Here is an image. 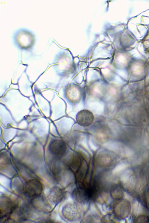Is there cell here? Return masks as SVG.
Listing matches in <instances>:
<instances>
[{
    "label": "cell",
    "mask_w": 149,
    "mask_h": 223,
    "mask_svg": "<svg viewBox=\"0 0 149 223\" xmlns=\"http://www.w3.org/2000/svg\"><path fill=\"white\" fill-rule=\"evenodd\" d=\"M35 39V36L32 32L23 29L17 31L13 37L14 43L17 47L25 50L31 48Z\"/></svg>",
    "instance_id": "cell-1"
},
{
    "label": "cell",
    "mask_w": 149,
    "mask_h": 223,
    "mask_svg": "<svg viewBox=\"0 0 149 223\" xmlns=\"http://www.w3.org/2000/svg\"><path fill=\"white\" fill-rule=\"evenodd\" d=\"M42 184L37 179H33L27 181L25 184L23 191L25 195L30 198L39 196L43 190Z\"/></svg>",
    "instance_id": "cell-2"
},
{
    "label": "cell",
    "mask_w": 149,
    "mask_h": 223,
    "mask_svg": "<svg viewBox=\"0 0 149 223\" xmlns=\"http://www.w3.org/2000/svg\"><path fill=\"white\" fill-rule=\"evenodd\" d=\"M93 113L89 110L83 109L77 114L76 120L77 123L83 127H88L91 125L94 120Z\"/></svg>",
    "instance_id": "cell-3"
},
{
    "label": "cell",
    "mask_w": 149,
    "mask_h": 223,
    "mask_svg": "<svg viewBox=\"0 0 149 223\" xmlns=\"http://www.w3.org/2000/svg\"><path fill=\"white\" fill-rule=\"evenodd\" d=\"M131 211V206L127 200H123L119 202L116 205L114 211L117 216L124 218L128 216Z\"/></svg>",
    "instance_id": "cell-4"
},
{
    "label": "cell",
    "mask_w": 149,
    "mask_h": 223,
    "mask_svg": "<svg viewBox=\"0 0 149 223\" xmlns=\"http://www.w3.org/2000/svg\"><path fill=\"white\" fill-rule=\"evenodd\" d=\"M52 153L57 155H62L66 152L67 147L65 143L62 140H55L52 141L49 146Z\"/></svg>",
    "instance_id": "cell-5"
},
{
    "label": "cell",
    "mask_w": 149,
    "mask_h": 223,
    "mask_svg": "<svg viewBox=\"0 0 149 223\" xmlns=\"http://www.w3.org/2000/svg\"><path fill=\"white\" fill-rule=\"evenodd\" d=\"M13 206L11 201L7 197H2L0 202L1 218L7 216L12 211Z\"/></svg>",
    "instance_id": "cell-6"
},
{
    "label": "cell",
    "mask_w": 149,
    "mask_h": 223,
    "mask_svg": "<svg viewBox=\"0 0 149 223\" xmlns=\"http://www.w3.org/2000/svg\"><path fill=\"white\" fill-rule=\"evenodd\" d=\"M74 204L68 205L64 209V213L68 219L74 220L79 217V214L78 208Z\"/></svg>",
    "instance_id": "cell-7"
},
{
    "label": "cell",
    "mask_w": 149,
    "mask_h": 223,
    "mask_svg": "<svg viewBox=\"0 0 149 223\" xmlns=\"http://www.w3.org/2000/svg\"><path fill=\"white\" fill-rule=\"evenodd\" d=\"M112 190V195L114 198H120L123 195V190L119 186H116L114 187Z\"/></svg>",
    "instance_id": "cell-8"
},
{
    "label": "cell",
    "mask_w": 149,
    "mask_h": 223,
    "mask_svg": "<svg viewBox=\"0 0 149 223\" xmlns=\"http://www.w3.org/2000/svg\"><path fill=\"white\" fill-rule=\"evenodd\" d=\"M99 158V163L102 165H107L111 161V158L108 155H100Z\"/></svg>",
    "instance_id": "cell-9"
},
{
    "label": "cell",
    "mask_w": 149,
    "mask_h": 223,
    "mask_svg": "<svg viewBox=\"0 0 149 223\" xmlns=\"http://www.w3.org/2000/svg\"><path fill=\"white\" fill-rule=\"evenodd\" d=\"M135 222L149 223V217L146 215H140L135 219Z\"/></svg>",
    "instance_id": "cell-10"
},
{
    "label": "cell",
    "mask_w": 149,
    "mask_h": 223,
    "mask_svg": "<svg viewBox=\"0 0 149 223\" xmlns=\"http://www.w3.org/2000/svg\"><path fill=\"white\" fill-rule=\"evenodd\" d=\"M120 75L125 79L127 80L128 78V74L127 72L125 71H122L120 72Z\"/></svg>",
    "instance_id": "cell-11"
},
{
    "label": "cell",
    "mask_w": 149,
    "mask_h": 223,
    "mask_svg": "<svg viewBox=\"0 0 149 223\" xmlns=\"http://www.w3.org/2000/svg\"><path fill=\"white\" fill-rule=\"evenodd\" d=\"M148 131H149V127L148 128Z\"/></svg>",
    "instance_id": "cell-12"
}]
</instances>
